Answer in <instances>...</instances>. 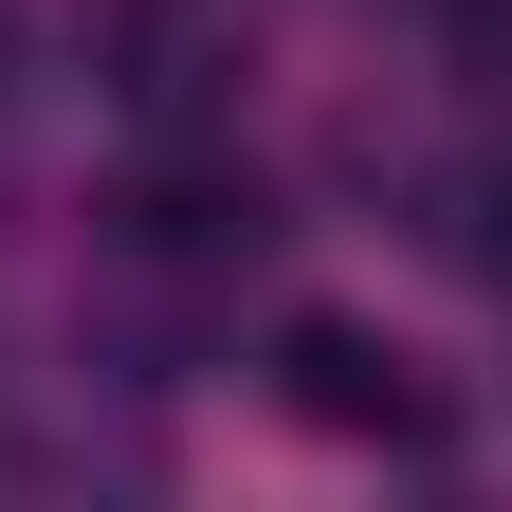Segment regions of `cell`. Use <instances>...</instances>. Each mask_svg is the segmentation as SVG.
Returning <instances> with one entry per match:
<instances>
[{
  "mask_svg": "<svg viewBox=\"0 0 512 512\" xmlns=\"http://www.w3.org/2000/svg\"><path fill=\"white\" fill-rule=\"evenodd\" d=\"M128 238H147L165 275H238V256L275 238V202H256V165H147L128 183Z\"/></svg>",
  "mask_w": 512,
  "mask_h": 512,
  "instance_id": "6da1fadb",
  "label": "cell"
},
{
  "mask_svg": "<svg viewBox=\"0 0 512 512\" xmlns=\"http://www.w3.org/2000/svg\"><path fill=\"white\" fill-rule=\"evenodd\" d=\"M275 366H293V403L330 421V439H439V403L403 384V348H366V330H330V311H311V330H293Z\"/></svg>",
  "mask_w": 512,
  "mask_h": 512,
  "instance_id": "7a4b0ae2",
  "label": "cell"
},
{
  "mask_svg": "<svg viewBox=\"0 0 512 512\" xmlns=\"http://www.w3.org/2000/svg\"><path fill=\"white\" fill-rule=\"evenodd\" d=\"M110 92L128 110H183V92H202V19H183V0H128V19H110Z\"/></svg>",
  "mask_w": 512,
  "mask_h": 512,
  "instance_id": "3957f363",
  "label": "cell"
}]
</instances>
